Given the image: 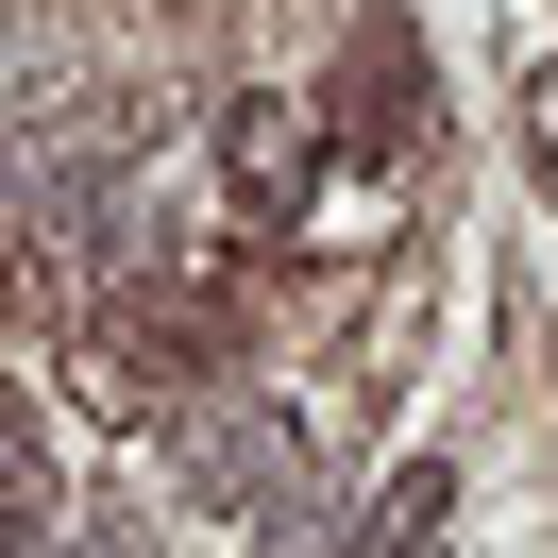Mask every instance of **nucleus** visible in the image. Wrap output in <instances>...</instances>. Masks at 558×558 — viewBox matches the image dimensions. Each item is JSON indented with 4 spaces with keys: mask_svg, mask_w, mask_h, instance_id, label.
I'll use <instances>...</instances> for the list:
<instances>
[{
    "mask_svg": "<svg viewBox=\"0 0 558 558\" xmlns=\"http://www.w3.org/2000/svg\"><path fill=\"white\" fill-rule=\"evenodd\" d=\"M186 474H204L220 508H271V524H305V423H288V407H220L204 440H186Z\"/></svg>",
    "mask_w": 558,
    "mask_h": 558,
    "instance_id": "nucleus-1",
    "label": "nucleus"
},
{
    "mask_svg": "<svg viewBox=\"0 0 558 558\" xmlns=\"http://www.w3.org/2000/svg\"><path fill=\"white\" fill-rule=\"evenodd\" d=\"M407 119H423V69H407V35H355V153H407Z\"/></svg>",
    "mask_w": 558,
    "mask_h": 558,
    "instance_id": "nucleus-3",
    "label": "nucleus"
},
{
    "mask_svg": "<svg viewBox=\"0 0 558 558\" xmlns=\"http://www.w3.org/2000/svg\"><path fill=\"white\" fill-rule=\"evenodd\" d=\"M220 170H238L254 220H288V204H305V102H238V119H220Z\"/></svg>",
    "mask_w": 558,
    "mask_h": 558,
    "instance_id": "nucleus-2",
    "label": "nucleus"
}]
</instances>
